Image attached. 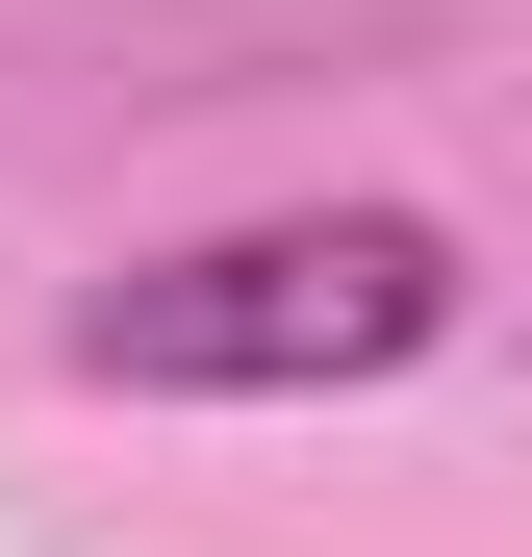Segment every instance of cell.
I'll return each instance as SVG.
<instances>
[{"label": "cell", "mask_w": 532, "mask_h": 557, "mask_svg": "<svg viewBox=\"0 0 532 557\" xmlns=\"http://www.w3.org/2000/svg\"><path fill=\"white\" fill-rule=\"evenodd\" d=\"M482 305V253L431 203H253V228H177L76 305V381L127 406H355V381H431Z\"/></svg>", "instance_id": "1"}]
</instances>
